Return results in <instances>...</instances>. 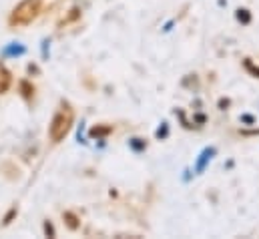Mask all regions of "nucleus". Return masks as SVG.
<instances>
[{
  "mask_svg": "<svg viewBox=\"0 0 259 239\" xmlns=\"http://www.w3.org/2000/svg\"><path fill=\"white\" fill-rule=\"evenodd\" d=\"M40 0H22L10 14V24L12 26H24L28 22H32L38 12H40Z\"/></svg>",
  "mask_w": 259,
  "mask_h": 239,
  "instance_id": "nucleus-2",
  "label": "nucleus"
},
{
  "mask_svg": "<svg viewBox=\"0 0 259 239\" xmlns=\"http://www.w3.org/2000/svg\"><path fill=\"white\" fill-rule=\"evenodd\" d=\"M167 133H169V127H167V123H163V127L157 129V137L163 139V137H167Z\"/></svg>",
  "mask_w": 259,
  "mask_h": 239,
  "instance_id": "nucleus-11",
  "label": "nucleus"
},
{
  "mask_svg": "<svg viewBox=\"0 0 259 239\" xmlns=\"http://www.w3.org/2000/svg\"><path fill=\"white\" fill-rule=\"evenodd\" d=\"M65 221L70 229H76V227H78V219H76V215H74V213H70V211H66L65 213Z\"/></svg>",
  "mask_w": 259,
  "mask_h": 239,
  "instance_id": "nucleus-7",
  "label": "nucleus"
},
{
  "mask_svg": "<svg viewBox=\"0 0 259 239\" xmlns=\"http://www.w3.org/2000/svg\"><path fill=\"white\" fill-rule=\"evenodd\" d=\"M4 55L6 57H20V55H24V47H20V45H8L6 49H4Z\"/></svg>",
  "mask_w": 259,
  "mask_h": 239,
  "instance_id": "nucleus-5",
  "label": "nucleus"
},
{
  "mask_svg": "<svg viewBox=\"0 0 259 239\" xmlns=\"http://www.w3.org/2000/svg\"><path fill=\"white\" fill-rule=\"evenodd\" d=\"M129 145L133 151H143V149H145V141H143V139H131Z\"/></svg>",
  "mask_w": 259,
  "mask_h": 239,
  "instance_id": "nucleus-10",
  "label": "nucleus"
},
{
  "mask_svg": "<svg viewBox=\"0 0 259 239\" xmlns=\"http://www.w3.org/2000/svg\"><path fill=\"white\" fill-rule=\"evenodd\" d=\"M213 155H215V149H213V147L203 149V151H201V155H199V159H197L195 173H203V171H205V167H207V163L213 159Z\"/></svg>",
  "mask_w": 259,
  "mask_h": 239,
  "instance_id": "nucleus-3",
  "label": "nucleus"
},
{
  "mask_svg": "<svg viewBox=\"0 0 259 239\" xmlns=\"http://www.w3.org/2000/svg\"><path fill=\"white\" fill-rule=\"evenodd\" d=\"M10 83H12V74H10V70H8L6 66L0 64V95L6 93V91L10 89Z\"/></svg>",
  "mask_w": 259,
  "mask_h": 239,
  "instance_id": "nucleus-4",
  "label": "nucleus"
},
{
  "mask_svg": "<svg viewBox=\"0 0 259 239\" xmlns=\"http://www.w3.org/2000/svg\"><path fill=\"white\" fill-rule=\"evenodd\" d=\"M241 121H243V123H247V125H253V123H255V119H253L251 115H243V117H241Z\"/></svg>",
  "mask_w": 259,
  "mask_h": 239,
  "instance_id": "nucleus-14",
  "label": "nucleus"
},
{
  "mask_svg": "<svg viewBox=\"0 0 259 239\" xmlns=\"http://www.w3.org/2000/svg\"><path fill=\"white\" fill-rule=\"evenodd\" d=\"M235 16H237V20H239L241 24H249V22H251V14H249L247 8H237Z\"/></svg>",
  "mask_w": 259,
  "mask_h": 239,
  "instance_id": "nucleus-6",
  "label": "nucleus"
},
{
  "mask_svg": "<svg viewBox=\"0 0 259 239\" xmlns=\"http://www.w3.org/2000/svg\"><path fill=\"white\" fill-rule=\"evenodd\" d=\"M245 68H247L249 72H253L255 76H257V74H259V66H253V64H251V60H249V59L245 60Z\"/></svg>",
  "mask_w": 259,
  "mask_h": 239,
  "instance_id": "nucleus-13",
  "label": "nucleus"
},
{
  "mask_svg": "<svg viewBox=\"0 0 259 239\" xmlns=\"http://www.w3.org/2000/svg\"><path fill=\"white\" fill-rule=\"evenodd\" d=\"M111 133V127H95L93 131H91V137H105V135H109Z\"/></svg>",
  "mask_w": 259,
  "mask_h": 239,
  "instance_id": "nucleus-9",
  "label": "nucleus"
},
{
  "mask_svg": "<svg viewBox=\"0 0 259 239\" xmlns=\"http://www.w3.org/2000/svg\"><path fill=\"white\" fill-rule=\"evenodd\" d=\"M72 121H74L72 109H70L66 103H63L61 109L55 113V117L51 121V129H49L51 141H55V143L63 141L66 135L70 133V129H72Z\"/></svg>",
  "mask_w": 259,
  "mask_h": 239,
  "instance_id": "nucleus-1",
  "label": "nucleus"
},
{
  "mask_svg": "<svg viewBox=\"0 0 259 239\" xmlns=\"http://www.w3.org/2000/svg\"><path fill=\"white\" fill-rule=\"evenodd\" d=\"M20 91H22V97H24V99H30V97H32V93H34V89H32L26 81H22V83H20Z\"/></svg>",
  "mask_w": 259,
  "mask_h": 239,
  "instance_id": "nucleus-8",
  "label": "nucleus"
},
{
  "mask_svg": "<svg viewBox=\"0 0 259 239\" xmlns=\"http://www.w3.org/2000/svg\"><path fill=\"white\" fill-rule=\"evenodd\" d=\"M45 233H47L49 237H55V227H53V223H51V221H47V223H45Z\"/></svg>",
  "mask_w": 259,
  "mask_h": 239,
  "instance_id": "nucleus-12",
  "label": "nucleus"
},
{
  "mask_svg": "<svg viewBox=\"0 0 259 239\" xmlns=\"http://www.w3.org/2000/svg\"><path fill=\"white\" fill-rule=\"evenodd\" d=\"M14 213H16V209H12V211H10L8 215H6V219H4V223H10V219H12V215H14Z\"/></svg>",
  "mask_w": 259,
  "mask_h": 239,
  "instance_id": "nucleus-15",
  "label": "nucleus"
}]
</instances>
